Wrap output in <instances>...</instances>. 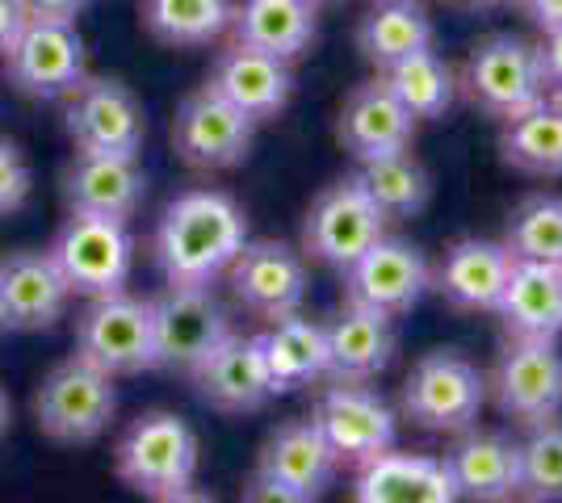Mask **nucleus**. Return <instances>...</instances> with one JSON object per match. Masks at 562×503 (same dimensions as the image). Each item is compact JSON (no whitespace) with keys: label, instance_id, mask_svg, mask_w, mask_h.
Here are the masks:
<instances>
[{"label":"nucleus","instance_id":"obj_18","mask_svg":"<svg viewBox=\"0 0 562 503\" xmlns=\"http://www.w3.org/2000/svg\"><path fill=\"white\" fill-rule=\"evenodd\" d=\"M71 289L50 252H13L0 261V328L43 332L68 311Z\"/></svg>","mask_w":562,"mask_h":503},{"label":"nucleus","instance_id":"obj_44","mask_svg":"<svg viewBox=\"0 0 562 503\" xmlns=\"http://www.w3.org/2000/svg\"><path fill=\"white\" fill-rule=\"evenodd\" d=\"M9 428V395H4V386H0V436Z\"/></svg>","mask_w":562,"mask_h":503},{"label":"nucleus","instance_id":"obj_34","mask_svg":"<svg viewBox=\"0 0 562 503\" xmlns=\"http://www.w3.org/2000/svg\"><path fill=\"white\" fill-rule=\"evenodd\" d=\"M143 25L168 47H206L232 25V0H143Z\"/></svg>","mask_w":562,"mask_h":503},{"label":"nucleus","instance_id":"obj_46","mask_svg":"<svg viewBox=\"0 0 562 503\" xmlns=\"http://www.w3.org/2000/svg\"><path fill=\"white\" fill-rule=\"evenodd\" d=\"M306 4H328V0H306Z\"/></svg>","mask_w":562,"mask_h":503},{"label":"nucleus","instance_id":"obj_5","mask_svg":"<svg viewBox=\"0 0 562 503\" xmlns=\"http://www.w3.org/2000/svg\"><path fill=\"white\" fill-rule=\"evenodd\" d=\"M117 411L114 378L101 374L89 361L71 357L55 365L38 395H34V420L59 445H89L110 428Z\"/></svg>","mask_w":562,"mask_h":503},{"label":"nucleus","instance_id":"obj_29","mask_svg":"<svg viewBox=\"0 0 562 503\" xmlns=\"http://www.w3.org/2000/svg\"><path fill=\"white\" fill-rule=\"evenodd\" d=\"M260 348L273 374V390H299L328 374V332L303 315H285L260 335Z\"/></svg>","mask_w":562,"mask_h":503},{"label":"nucleus","instance_id":"obj_22","mask_svg":"<svg viewBox=\"0 0 562 503\" xmlns=\"http://www.w3.org/2000/svg\"><path fill=\"white\" fill-rule=\"evenodd\" d=\"M336 130H340V144L366 164V160L407 151L416 139V118L403 110V101L382 80H370L345 101Z\"/></svg>","mask_w":562,"mask_h":503},{"label":"nucleus","instance_id":"obj_2","mask_svg":"<svg viewBox=\"0 0 562 503\" xmlns=\"http://www.w3.org/2000/svg\"><path fill=\"white\" fill-rule=\"evenodd\" d=\"M50 261L64 273L71 294L80 298H110L122 294L135 268V236L122 218L76 215L59 227L50 243Z\"/></svg>","mask_w":562,"mask_h":503},{"label":"nucleus","instance_id":"obj_23","mask_svg":"<svg viewBox=\"0 0 562 503\" xmlns=\"http://www.w3.org/2000/svg\"><path fill=\"white\" fill-rule=\"evenodd\" d=\"M352 503H462L446 461L386 449L361 466Z\"/></svg>","mask_w":562,"mask_h":503},{"label":"nucleus","instance_id":"obj_39","mask_svg":"<svg viewBox=\"0 0 562 503\" xmlns=\"http://www.w3.org/2000/svg\"><path fill=\"white\" fill-rule=\"evenodd\" d=\"M93 0H22L25 22H76Z\"/></svg>","mask_w":562,"mask_h":503},{"label":"nucleus","instance_id":"obj_43","mask_svg":"<svg viewBox=\"0 0 562 503\" xmlns=\"http://www.w3.org/2000/svg\"><path fill=\"white\" fill-rule=\"evenodd\" d=\"M151 503H214L206 491H198V487H181V491H168V495H156Z\"/></svg>","mask_w":562,"mask_h":503},{"label":"nucleus","instance_id":"obj_21","mask_svg":"<svg viewBox=\"0 0 562 503\" xmlns=\"http://www.w3.org/2000/svg\"><path fill=\"white\" fill-rule=\"evenodd\" d=\"M446 470L458 495L470 503H504L520 491V441L504 432H474L446 454Z\"/></svg>","mask_w":562,"mask_h":503},{"label":"nucleus","instance_id":"obj_35","mask_svg":"<svg viewBox=\"0 0 562 503\" xmlns=\"http://www.w3.org/2000/svg\"><path fill=\"white\" fill-rule=\"evenodd\" d=\"M529 503H562V420L529 424L520 441V491Z\"/></svg>","mask_w":562,"mask_h":503},{"label":"nucleus","instance_id":"obj_27","mask_svg":"<svg viewBox=\"0 0 562 503\" xmlns=\"http://www.w3.org/2000/svg\"><path fill=\"white\" fill-rule=\"evenodd\" d=\"M328 332V374L336 382H370L395 357L391 315L345 307Z\"/></svg>","mask_w":562,"mask_h":503},{"label":"nucleus","instance_id":"obj_17","mask_svg":"<svg viewBox=\"0 0 562 503\" xmlns=\"http://www.w3.org/2000/svg\"><path fill=\"white\" fill-rule=\"evenodd\" d=\"M198 399L206 408L223 411V415H244V411H260L278 390H273V374L260 348V335H227L214 348L206 365L193 374Z\"/></svg>","mask_w":562,"mask_h":503},{"label":"nucleus","instance_id":"obj_3","mask_svg":"<svg viewBox=\"0 0 562 503\" xmlns=\"http://www.w3.org/2000/svg\"><path fill=\"white\" fill-rule=\"evenodd\" d=\"M117 479L126 482L135 495H168L193 487L198 475V436L181 415L172 411H147L117 441Z\"/></svg>","mask_w":562,"mask_h":503},{"label":"nucleus","instance_id":"obj_30","mask_svg":"<svg viewBox=\"0 0 562 503\" xmlns=\"http://www.w3.org/2000/svg\"><path fill=\"white\" fill-rule=\"evenodd\" d=\"M357 47H361V55L370 64H378L386 72L398 59L432 47V22H428V13L416 0H386V4H378L374 13L361 22Z\"/></svg>","mask_w":562,"mask_h":503},{"label":"nucleus","instance_id":"obj_25","mask_svg":"<svg viewBox=\"0 0 562 503\" xmlns=\"http://www.w3.org/2000/svg\"><path fill=\"white\" fill-rule=\"evenodd\" d=\"M336 466H340V457L328 445V436L319 432V424L315 420H290L265 441L257 475L319 500L336 479Z\"/></svg>","mask_w":562,"mask_h":503},{"label":"nucleus","instance_id":"obj_4","mask_svg":"<svg viewBox=\"0 0 562 503\" xmlns=\"http://www.w3.org/2000/svg\"><path fill=\"white\" fill-rule=\"evenodd\" d=\"M76 357L97 365L110 378H131L156 369V315L147 298L126 289L110 298H89L76 319Z\"/></svg>","mask_w":562,"mask_h":503},{"label":"nucleus","instance_id":"obj_6","mask_svg":"<svg viewBox=\"0 0 562 503\" xmlns=\"http://www.w3.org/2000/svg\"><path fill=\"white\" fill-rule=\"evenodd\" d=\"M4 72L18 93L34 101L71 96L89 80V55L76 22H25L4 50Z\"/></svg>","mask_w":562,"mask_h":503},{"label":"nucleus","instance_id":"obj_19","mask_svg":"<svg viewBox=\"0 0 562 503\" xmlns=\"http://www.w3.org/2000/svg\"><path fill=\"white\" fill-rule=\"evenodd\" d=\"M143 197H147V176L135 156L76 151V160L64 172V202L76 215H105L126 222L143 206Z\"/></svg>","mask_w":562,"mask_h":503},{"label":"nucleus","instance_id":"obj_12","mask_svg":"<svg viewBox=\"0 0 562 503\" xmlns=\"http://www.w3.org/2000/svg\"><path fill=\"white\" fill-rule=\"evenodd\" d=\"M257 135V122L244 110H235L227 96H218L211 84H202L198 93H189L172 118V147L189 168H235Z\"/></svg>","mask_w":562,"mask_h":503},{"label":"nucleus","instance_id":"obj_10","mask_svg":"<svg viewBox=\"0 0 562 503\" xmlns=\"http://www.w3.org/2000/svg\"><path fill=\"white\" fill-rule=\"evenodd\" d=\"M68 139L85 156H139L147 118H143L139 96L131 93L122 80H85L68 96Z\"/></svg>","mask_w":562,"mask_h":503},{"label":"nucleus","instance_id":"obj_14","mask_svg":"<svg viewBox=\"0 0 562 503\" xmlns=\"http://www.w3.org/2000/svg\"><path fill=\"white\" fill-rule=\"evenodd\" d=\"M495 408L516 424H541L562 411V353L554 340H513L492 374Z\"/></svg>","mask_w":562,"mask_h":503},{"label":"nucleus","instance_id":"obj_41","mask_svg":"<svg viewBox=\"0 0 562 503\" xmlns=\"http://www.w3.org/2000/svg\"><path fill=\"white\" fill-rule=\"evenodd\" d=\"M25 25L22 0H0V55L9 50V43L18 38V30Z\"/></svg>","mask_w":562,"mask_h":503},{"label":"nucleus","instance_id":"obj_32","mask_svg":"<svg viewBox=\"0 0 562 503\" xmlns=\"http://www.w3.org/2000/svg\"><path fill=\"white\" fill-rule=\"evenodd\" d=\"M382 84L403 101V110L412 118H441L453 105V93H458L453 68L432 47L391 64L386 76H382Z\"/></svg>","mask_w":562,"mask_h":503},{"label":"nucleus","instance_id":"obj_11","mask_svg":"<svg viewBox=\"0 0 562 503\" xmlns=\"http://www.w3.org/2000/svg\"><path fill=\"white\" fill-rule=\"evenodd\" d=\"M386 236V218L374 206V197L366 193L361 176H345L336 181L306 215L303 243L315 261L331 264V268H349L366 248H374Z\"/></svg>","mask_w":562,"mask_h":503},{"label":"nucleus","instance_id":"obj_45","mask_svg":"<svg viewBox=\"0 0 562 503\" xmlns=\"http://www.w3.org/2000/svg\"><path fill=\"white\" fill-rule=\"evenodd\" d=\"M467 4H504V0H467Z\"/></svg>","mask_w":562,"mask_h":503},{"label":"nucleus","instance_id":"obj_16","mask_svg":"<svg viewBox=\"0 0 562 503\" xmlns=\"http://www.w3.org/2000/svg\"><path fill=\"white\" fill-rule=\"evenodd\" d=\"M232 294L244 311L278 323L285 315H299L306 302V264L303 256L278 240L244 243L232 261Z\"/></svg>","mask_w":562,"mask_h":503},{"label":"nucleus","instance_id":"obj_13","mask_svg":"<svg viewBox=\"0 0 562 503\" xmlns=\"http://www.w3.org/2000/svg\"><path fill=\"white\" fill-rule=\"evenodd\" d=\"M428 282H432V273H428L420 248L382 236L374 248H366L345 268V298H349V307H366V311L395 319L420 302Z\"/></svg>","mask_w":562,"mask_h":503},{"label":"nucleus","instance_id":"obj_28","mask_svg":"<svg viewBox=\"0 0 562 503\" xmlns=\"http://www.w3.org/2000/svg\"><path fill=\"white\" fill-rule=\"evenodd\" d=\"M235 43L273 59H299L315 38V4L306 0H244L232 9Z\"/></svg>","mask_w":562,"mask_h":503},{"label":"nucleus","instance_id":"obj_36","mask_svg":"<svg viewBox=\"0 0 562 503\" xmlns=\"http://www.w3.org/2000/svg\"><path fill=\"white\" fill-rule=\"evenodd\" d=\"M513 261H546L562 264V197H529L508 222V243Z\"/></svg>","mask_w":562,"mask_h":503},{"label":"nucleus","instance_id":"obj_47","mask_svg":"<svg viewBox=\"0 0 562 503\" xmlns=\"http://www.w3.org/2000/svg\"><path fill=\"white\" fill-rule=\"evenodd\" d=\"M504 503H513V500H504Z\"/></svg>","mask_w":562,"mask_h":503},{"label":"nucleus","instance_id":"obj_42","mask_svg":"<svg viewBox=\"0 0 562 503\" xmlns=\"http://www.w3.org/2000/svg\"><path fill=\"white\" fill-rule=\"evenodd\" d=\"M541 30H562V0H520Z\"/></svg>","mask_w":562,"mask_h":503},{"label":"nucleus","instance_id":"obj_15","mask_svg":"<svg viewBox=\"0 0 562 503\" xmlns=\"http://www.w3.org/2000/svg\"><path fill=\"white\" fill-rule=\"evenodd\" d=\"M319 432L328 436V445L336 449L340 461H374L378 454L395 449V411L391 403L374 395L366 382H336L319 395L315 403V415H311Z\"/></svg>","mask_w":562,"mask_h":503},{"label":"nucleus","instance_id":"obj_7","mask_svg":"<svg viewBox=\"0 0 562 503\" xmlns=\"http://www.w3.org/2000/svg\"><path fill=\"white\" fill-rule=\"evenodd\" d=\"M156 315V369L193 378L214 348L232 335V319L211 286H168L151 298Z\"/></svg>","mask_w":562,"mask_h":503},{"label":"nucleus","instance_id":"obj_33","mask_svg":"<svg viewBox=\"0 0 562 503\" xmlns=\"http://www.w3.org/2000/svg\"><path fill=\"white\" fill-rule=\"evenodd\" d=\"M361 185L374 197L382 218H412L420 215L432 197V176L412 151H395L382 160H366L361 168Z\"/></svg>","mask_w":562,"mask_h":503},{"label":"nucleus","instance_id":"obj_9","mask_svg":"<svg viewBox=\"0 0 562 503\" xmlns=\"http://www.w3.org/2000/svg\"><path fill=\"white\" fill-rule=\"evenodd\" d=\"M467 93L495 118H516L546 101V76H541L538 47L513 34L483 38L467 59Z\"/></svg>","mask_w":562,"mask_h":503},{"label":"nucleus","instance_id":"obj_40","mask_svg":"<svg viewBox=\"0 0 562 503\" xmlns=\"http://www.w3.org/2000/svg\"><path fill=\"white\" fill-rule=\"evenodd\" d=\"M541 76L550 89H562V30H546V43L538 47Z\"/></svg>","mask_w":562,"mask_h":503},{"label":"nucleus","instance_id":"obj_37","mask_svg":"<svg viewBox=\"0 0 562 503\" xmlns=\"http://www.w3.org/2000/svg\"><path fill=\"white\" fill-rule=\"evenodd\" d=\"M30 190H34V176H30L25 156L18 151V144L0 139V218L18 215L30 202Z\"/></svg>","mask_w":562,"mask_h":503},{"label":"nucleus","instance_id":"obj_26","mask_svg":"<svg viewBox=\"0 0 562 503\" xmlns=\"http://www.w3.org/2000/svg\"><path fill=\"white\" fill-rule=\"evenodd\" d=\"M513 252L492 240H462L446 252L437 268V289L458 311H495L499 294L508 286Z\"/></svg>","mask_w":562,"mask_h":503},{"label":"nucleus","instance_id":"obj_1","mask_svg":"<svg viewBox=\"0 0 562 503\" xmlns=\"http://www.w3.org/2000/svg\"><path fill=\"white\" fill-rule=\"evenodd\" d=\"M248 243V218L227 193L193 190L168 202L156 227V261L168 286H211Z\"/></svg>","mask_w":562,"mask_h":503},{"label":"nucleus","instance_id":"obj_31","mask_svg":"<svg viewBox=\"0 0 562 503\" xmlns=\"http://www.w3.org/2000/svg\"><path fill=\"white\" fill-rule=\"evenodd\" d=\"M504 160L529 176H562V105L538 101L533 110L508 118L499 135Z\"/></svg>","mask_w":562,"mask_h":503},{"label":"nucleus","instance_id":"obj_38","mask_svg":"<svg viewBox=\"0 0 562 503\" xmlns=\"http://www.w3.org/2000/svg\"><path fill=\"white\" fill-rule=\"evenodd\" d=\"M239 503H315V495H303V491H294V487H285V482H273L257 475V479L244 487V495Z\"/></svg>","mask_w":562,"mask_h":503},{"label":"nucleus","instance_id":"obj_20","mask_svg":"<svg viewBox=\"0 0 562 503\" xmlns=\"http://www.w3.org/2000/svg\"><path fill=\"white\" fill-rule=\"evenodd\" d=\"M206 84L218 96H227L235 110H244L252 122L278 118L294 93V76L285 68V59H273V55L244 47V43H232L218 55Z\"/></svg>","mask_w":562,"mask_h":503},{"label":"nucleus","instance_id":"obj_24","mask_svg":"<svg viewBox=\"0 0 562 503\" xmlns=\"http://www.w3.org/2000/svg\"><path fill=\"white\" fill-rule=\"evenodd\" d=\"M495 315L513 340H559L562 335V264L513 261L508 286Z\"/></svg>","mask_w":562,"mask_h":503},{"label":"nucleus","instance_id":"obj_8","mask_svg":"<svg viewBox=\"0 0 562 503\" xmlns=\"http://www.w3.org/2000/svg\"><path fill=\"white\" fill-rule=\"evenodd\" d=\"M487 399V378L462 353L441 348L412 369L403 386V411L412 424L428 432H467L474 428Z\"/></svg>","mask_w":562,"mask_h":503}]
</instances>
